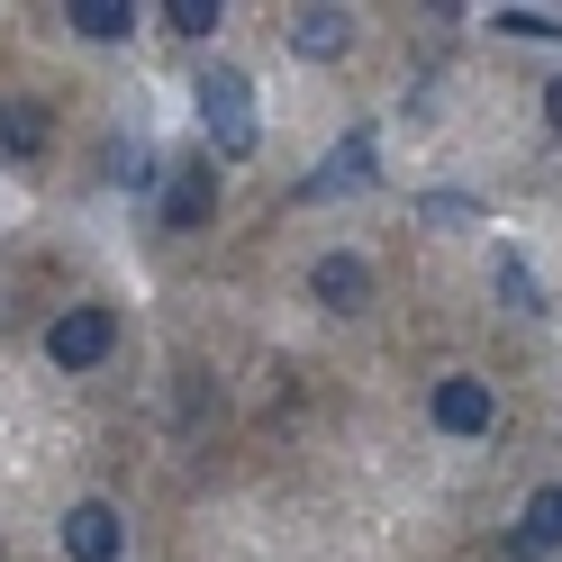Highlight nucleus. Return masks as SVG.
<instances>
[{"label": "nucleus", "instance_id": "f8f14e48", "mask_svg": "<svg viewBox=\"0 0 562 562\" xmlns=\"http://www.w3.org/2000/svg\"><path fill=\"white\" fill-rule=\"evenodd\" d=\"M499 300H508V308H526V318H544V291H536V272H526L517 255H499Z\"/></svg>", "mask_w": 562, "mask_h": 562}, {"label": "nucleus", "instance_id": "39448f33", "mask_svg": "<svg viewBox=\"0 0 562 562\" xmlns=\"http://www.w3.org/2000/svg\"><path fill=\"white\" fill-rule=\"evenodd\" d=\"M363 182H372V136L355 127V136H336L327 172H308V182H300V200H336V191H363Z\"/></svg>", "mask_w": 562, "mask_h": 562}, {"label": "nucleus", "instance_id": "423d86ee", "mask_svg": "<svg viewBox=\"0 0 562 562\" xmlns=\"http://www.w3.org/2000/svg\"><path fill=\"white\" fill-rule=\"evenodd\" d=\"M55 146V119L37 110V100H0V155L10 164H37Z\"/></svg>", "mask_w": 562, "mask_h": 562}, {"label": "nucleus", "instance_id": "0eeeda50", "mask_svg": "<svg viewBox=\"0 0 562 562\" xmlns=\"http://www.w3.org/2000/svg\"><path fill=\"white\" fill-rule=\"evenodd\" d=\"M308 291H318V308H363L372 272H363V255H318V272H308Z\"/></svg>", "mask_w": 562, "mask_h": 562}, {"label": "nucleus", "instance_id": "f257e3e1", "mask_svg": "<svg viewBox=\"0 0 562 562\" xmlns=\"http://www.w3.org/2000/svg\"><path fill=\"white\" fill-rule=\"evenodd\" d=\"M200 127H209V146H218L227 164H245V155H255V82H245V74H227V64H218V74H200Z\"/></svg>", "mask_w": 562, "mask_h": 562}, {"label": "nucleus", "instance_id": "6e6552de", "mask_svg": "<svg viewBox=\"0 0 562 562\" xmlns=\"http://www.w3.org/2000/svg\"><path fill=\"white\" fill-rule=\"evenodd\" d=\"M291 46L327 64V55H345V46H355V19H345V10H300V19H291Z\"/></svg>", "mask_w": 562, "mask_h": 562}, {"label": "nucleus", "instance_id": "20e7f679", "mask_svg": "<svg viewBox=\"0 0 562 562\" xmlns=\"http://www.w3.org/2000/svg\"><path fill=\"white\" fill-rule=\"evenodd\" d=\"M490 417H499V400H490V381H472V372L436 381V427H445V436H481Z\"/></svg>", "mask_w": 562, "mask_h": 562}, {"label": "nucleus", "instance_id": "ddd939ff", "mask_svg": "<svg viewBox=\"0 0 562 562\" xmlns=\"http://www.w3.org/2000/svg\"><path fill=\"white\" fill-rule=\"evenodd\" d=\"M164 19L182 27V37H218V19H227V10H218V0H164Z\"/></svg>", "mask_w": 562, "mask_h": 562}, {"label": "nucleus", "instance_id": "2eb2a0df", "mask_svg": "<svg viewBox=\"0 0 562 562\" xmlns=\"http://www.w3.org/2000/svg\"><path fill=\"white\" fill-rule=\"evenodd\" d=\"M499 27H508V37H562L553 10H499Z\"/></svg>", "mask_w": 562, "mask_h": 562}, {"label": "nucleus", "instance_id": "7ed1b4c3", "mask_svg": "<svg viewBox=\"0 0 562 562\" xmlns=\"http://www.w3.org/2000/svg\"><path fill=\"white\" fill-rule=\"evenodd\" d=\"M119 544H127V526H119L110 499H82L74 517H64V553L74 562H119Z\"/></svg>", "mask_w": 562, "mask_h": 562}, {"label": "nucleus", "instance_id": "dca6fc26", "mask_svg": "<svg viewBox=\"0 0 562 562\" xmlns=\"http://www.w3.org/2000/svg\"><path fill=\"white\" fill-rule=\"evenodd\" d=\"M544 119H553V136H562V74L544 82Z\"/></svg>", "mask_w": 562, "mask_h": 562}, {"label": "nucleus", "instance_id": "9b49d317", "mask_svg": "<svg viewBox=\"0 0 562 562\" xmlns=\"http://www.w3.org/2000/svg\"><path fill=\"white\" fill-rule=\"evenodd\" d=\"M536 544H562V481H544L536 499H526V553Z\"/></svg>", "mask_w": 562, "mask_h": 562}, {"label": "nucleus", "instance_id": "4468645a", "mask_svg": "<svg viewBox=\"0 0 562 562\" xmlns=\"http://www.w3.org/2000/svg\"><path fill=\"white\" fill-rule=\"evenodd\" d=\"M481 209L463 200V191H427V227H472Z\"/></svg>", "mask_w": 562, "mask_h": 562}, {"label": "nucleus", "instance_id": "9d476101", "mask_svg": "<svg viewBox=\"0 0 562 562\" xmlns=\"http://www.w3.org/2000/svg\"><path fill=\"white\" fill-rule=\"evenodd\" d=\"M64 19H74V37H100V46H110V37L136 27V0H74Z\"/></svg>", "mask_w": 562, "mask_h": 562}, {"label": "nucleus", "instance_id": "f03ea898", "mask_svg": "<svg viewBox=\"0 0 562 562\" xmlns=\"http://www.w3.org/2000/svg\"><path fill=\"white\" fill-rule=\"evenodd\" d=\"M110 345H119V318H110V308H64V318L46 327V355H55L64 372L110 363Z\"/></svg>", "mask_w": 562, "mask_h": 562}, {"label": "nucleus", "instance_id": "1a4fd4ad", "mask_svg": "<svg viewBox=\"0 0 562 562\" xmlns=\"http://www.w3.org/2000/svg\"><path fill=\"white\" fill-rule=\"evenodd\" d=\"M209 209H218V182H209V164H191L182 182L164 191V227H200Z\"/></svg>", "mask_w": 562, "mask_h": 562}]
</instances>
